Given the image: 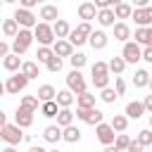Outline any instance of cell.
<instances>
[{
	"instance_id": "obj_1",
	"label": "cell",
	"mask_w": 152,
	"mask_h": 152,
	"mask_svg": "<svg viewBox=\"0 0 152 152\" xmlns=\"http://www.w3.org/2000/svg\"><path fill=\"white\" fill-rule=\"evenodd\" d=\"M31 43H33V33H31V28H19V31H17V36H14V40H12L10 52L21 57V55L31 48Z\"/></svg>"
},
{
	"instance_id": "obj_2",
	"label": "cell",
	"mask_w": 152,
	"mask_h": 152,
	"mask_svg": "<svg viewBox=\"0 0 152 152\" xmlns=\"http://www.w3.org/2000/svg\"><path fill=\"white\" fill-rule=\"evenodd\" d=\"M31 33H33V40H38V43H40V45H45V48H50V45L55 43L52 26H50V24H45V21H36V26L31 28Z\"/></svg>"
},
{
	"instance_id": "obj_3",
	"label": "cell",
	"mask_w": 152,
	"mask_h": 152,
	"mask_svg": "<svg viewBox=\"0 0 152 152\" xmlns=\"http://www.w3.org/2000/svg\"><path fill=\"white\" fill-rule=\"evenodd\" d=\"M0 140H5L7 145L17 147V145L24 140V133H21V128H19L17 124H5V126L0 128Z\"/></svg>"
},
{
	"instance_id": "obj_4",
	"label": "cell",
	"mask_w": 152,
	"mask_h": 152,
	"mask_svg": "<svg viewBox=\"0 0 152 152\" xmlns=\"http://www.w3.org/2000/svg\"><path fill=\"white\" fill-rule=\"evenodd\" d=\"M78 121H86V124H90V126H97V124H102V119H104V114L97 109V107H88V109H81V107H76V114H74Z\"/></svg>"
},
{
	"instance_id": "obj_5",
	"label": "cell",
	"mask_w": 152,
	"mask_h": 152,
	"mask_svg": "<svg viewBox=\"0 0 152 152\" xmlns=\"http://www.w3.org/2000/svg\"><path fill=\"white\" fill-rule=\"evenodd\" d=\"M66 90H71L74 95L86 93V78H83V74L78 69H71L69 71V76H66Z\"/></svg>"
},
{
	"instance_id": "obj_6",
	"label": "cell",
	"mask_w": 152,
	"mask_h": 152,
	"mask_svg": "<svg viewBox=\"0 0 152 152\" xmlns=\"http://www.w3.org/2000/svg\"><path fill=\"white\" fill-rule=\"evenodd\" d=\"M26 86H28V78L21 76V74L17 71L14 76L7 78V83H5V93H10V95H19L21 90H26Z\"/></svg>"
},
{
	"instance_id": "obj_7",
	"label": "cell",
	"mask_w": 152,
	"mask_h": 152,
	"mask_svg": "<svg viewBox=\"0 0 152 152\" xmlns=\"http://www.w3.org/2000/svg\"><path fill=\"white\" fill-rule=\"evenodd\" d=\"M12 19H14L17 26H21V28H33V26H36V17H33V12H31V10H24V7H19V10L14 12Z\"/></svg>"
},
{
	"instance_id": "obj_8",
	"label": "cell",
	"mask_w": 152,
	"mask_h": 152,
	"mask_svg": "<svg viewBox=\"0 0 152 152\" xmlns=\"http://www.w3.org/2000/svg\"><path fill=\"white\" fill-rule=\"evenodd\" d=\"M121 59H124L126 64H135V62H140V45L126 40V43H124V50H121Z\"/></svg>"
},
{
	"instance_id": "obj_9",
	"label": "cell",
	"mask_w": 152,
	"mask_h": 152,
	"mask_svg": "<svg viewBox=\"0 0 152 152\" xmlns=\"http://www.w3.org/2000/svg\"><path fill=\"white\" fill-rule=\"evenodd\" d=\"M131 17L138 26H150L152 24V7H135L131 12Z\"/></svg>"
},
{
	"instance_id": "obj_10",
	"label": "cell",
	"mask_w": 152,
	"mask_h": 152,
	"mask_svg": "<svg viewBox=\"0 0 152 152\" xmlns=\"http://www.w3.org/2000/svg\"><path fill=\"white\" fill-rule=\"evenodd\" d=\"M95 133H97V140H100L102 145H112V142H114V135H116V133L112 131V126L104 124V121L95 126Z\"/></svg>"
},
{
	"instance_id": "obj_11",
	"label": "cell",
	"mask_w": 152,
	"mask_h": 152,
	"mask_svg": "<svg viewBox=\"0 0 152 152\" xmlns=\"http://www.w3.org/2000/svg\"><path fill=\"white\" fill-rule=\"evenodd\" d=\"M135 45H152V26H138L133 33Z\"/></svg>"
},
{
	"instance_id": "obj_12",
	"label": "cell",
	"mask_w": 152,
	"mask_h": 152,
	"mask_svg": "<svg viewBox=\"0 0 152 152\" xmlns=\"http://www.w3.org/2000/svg\"><path fill=\"white\" fill-rule=\"evenodd\" d=\"M50 50H52V55H55V57H59V59H62V57H69V55L74 52V48L69 45V40H66V38H59V40H55Z\"/></svg>"
},
{
	"instance_id": "obj_13",
	"label": "cell",
	"mask_w": 152,
	"mask_h": 152,
	"mask_svg": "<svg viewBox=\"0 0 152 152\" xmlns=\"http://www.w3.org/2000/svg\"><path fill=\"white\" fill-rule=\"evenodd\" d=\"M107 33L104 31H90V36H88V43H90V48L93 50H104L107 48Z\"/></svg>"
},
{
	"instance_id": "obj_14",
	"label": "cell",
	"mask_w": 152,
	"mask_h": 152,
	"mask_svg": "<svg viewBox=\"0 0 152 152\" xmlns=\"http://www.w3.org/2000/svg\"><path fill=\"white\" fill-rule=\"evenodd\" d=\"M40 19H43L45 24L57 21V19H59V7H57V5H43V7H40Z\"/></svg>"
},
{
	"instance_id": "obj_15",
	"label": "cell",
	"mask_w": 152,
	"mask_h": 152,
	"mask_svg": "<svg viewBox=\"0 0 152 152\" xmlns=\"http://www.w3.org/2000/svg\"><path fill=\"white\" fill-rule=\"evenodd\" d=\"M19 74L31 81V78H38V76H40V66H38V62H21Z\"/></svg>"
},
{
	"instance_id": "obj_16",
	"label": "cell",
	"mask_w": 152,
	"mask_h": 152,
	"mask_svg": "<svg viewBox=\"0 0 152 152\" xmlns=\"http://www.w3.org/2000/svg\"><path fill=\"white\" fill-rule=\"evenodd\" d=\"M50 26H52V33H55V38H57V40H59V38H66V36H69V31H71V26H69V21H66V19H57V21H52Z\"/></svg>"
},
{
	"instance_id": "obj_17",
	"label": "cell",
	"mask_w": 152,
	"mask_h": 152,
	"mask_svg": "<svg viewBox=\"0 0 152 152\" xmlns=\"http://www.w3.org/2000/svg\"><path fill=\"white\" fill-rule=\"evenodd\" d=\"M14 124H17L19 128H28V126L33 124V114H31V112H26V109H21V107H17Z\"/></svg>"
},
{
	"instance_id": "obj_18",
	"label": "cell",
	"mask_w": 152,
	"mask_h": 152,
	"mask_svg": "<svg viewBox=\"0 0 152 152\" xmlns=\"http://www.w3.org/2000/svg\"><path fill=\"white\" fill-rule=\"evenodd\" d=\"M43 138H45V142H52V145H57V142L62 140V128H59L57 124H52V126H45V131H43Z\"/></svg>"
},
{
	"instance_id": "obj_19",
	"label": "cell",
	"mask_w": 152,
	"mask_h": 152,
	"mask_svg": "<svg viewBox=\"0 0 152 152\" xmlns=\"http://www.w3.org/2000/svg\"><path fill=\"white\" fill-rule=\"evenodd\" d=\"M114 38L116 40H121V43H126L128 38H131V28H128V24L126 21H114Z\"/></svg>"
},
{
	"instance_id": "obj_20",
	"label": "cell",
	"mask_w": 152,
	"mask_h": 152,
	"mask_svg": "<svg viewBox=\"0 0 152 152\" xmlns=\"http://www.w3.org/2000/svg\"><path fill=\"white\" fill-rule=\"evenodd\" d=\"M95 19H97V24H100V26H114V12H112V7L97 10Z\"/></svg>"
},
{
	"instance_id": "obj_21",
	"label": "cell",
	"mask_w": 152,
	"mask_h": 152,
	"mask_svg": "<svg viewBox=\"0 0 152 152\" xmlns=\"http://www.w3.org/2000/svg\"><path fill=\"white\" fill-rule=\"evenodd\" d=\"M2 66H5L7 71L17 74V71H19V66H21V57H19V55H12V52H10V55H5V57H2Z\"/></svg>"
},
{
	"instance_id": "obj_22",
	"label": "cell",
	"mask_w": 152,
	"mask_h": 152,
	"mask_svg": "<svg viewBox=\"0 0 152 152\" xmlns=\"http://www.w3.org/2000/svg\"><path fill=\"white\" fill-rule=\"evenodd\" d=\"M55 95H57V90H55V86H50V83L40 86V88H38V93H36L38 102H50V100H55Z\"/></svg>"
},
{
	"instance_id": "obj_23",
	"label": "cell",
	"mask_w": 152,
	"mask_h": 152,
	"mask_svg": "<svg viewBox=\"0 0 152 152\" xmlns=\"http://www.w3.org/2000/svg\"><path fill=\"white\" fill-rule=\"evenodd\" d=\"M55 102H57V107L62 109V107H71L74 104V93L71 90H57V95H55Z\"/></svg>"
},
{
	"instance_id": "obj_24",
	"label": "cell",
	"mask_w": 152,
	"mask_h": 152,
	"mask_svg": "<svg viewBox=\"0 0 152 152\" xmlns=\"http://www.w3.org/2000/svg\"><path fill=\"white\" fill-rule=\"evenodd\" d=\"M142 114H145V109H142V104H140V102H135V100H133V102H128V104H126V112H124V116H126V119H133V121H135V119H140Z\"/></svg>"
},
{
	"instance_id": "obj_25",
	"label": "cell",
	"mask_w": 152,
	"mask_h": 152,
	"mask_svg": "<svg viewBox=\"0 0 152 152\" xmlns=\"http://www.w3.org/2000/svg\"><path fill=\"white\" fill-rule=\"evenodd\" d=\"M55 116H57V126H59V128H64V126H71V124H74V112H71L69 107H62Z\"/></svg>"
},
{
	"instance_id": "obj_26",
	"label": "cell",
	"mask_w": 152,
	"mask_h": 152,
	"mask_svg": "<svg viewBox=\"0 0 152 152\" xmlns=\"http://www.w3.org/2000/svg\"><path fill=\"white\" fill-rule=\"evenodd\" d=\"M95 14H97V10H95V5H93V2H81V5H78V17H81L83 21L95 19Z\"/></svg>"
},
{
	"instance_id": "obj_27",
	"label": "cell",
	"mask_w": 152,
	"mask_h": 152,
	"mask_svg": "<svg viewBox=\"0 0 152 152\" xmlns=\"http://www.w3.org/2000/svg\"><path fill=\"white\" fill-rule=\"evenodd\" d=\"M74 100H76V107H81V109H88V107H95V95L93 93H81V95H74Z\"/></svg>"
},
{
	"instance_id": "obj_28",
	"label": "cell",
	"mask_w": 152,
	"mask_h": 152,
	"mask_svg": "<svg viewBox=\"0 0 152 152\" xmlns=\"http://www.w3.org/2000/svg\"><path fill=\"white\" fill-rule=\"evenodd\" d=\"M62 140H66V142H78L81 140V131L71 124V126H64L62 128Z\"/></svg>"
},
{
	"instance_id": "obj_29",
	"label": "cell",
	"mask_w": 152,
	"mask_h": 152,
	"mask_svg": "<svg viewBox=\"0 0 152 152\" xmlns=\"http://www.w3.org/2000/svg\"><path fill=\"white\" fill-rule=\"evenodd\" d=\"M112 12H114V19H128L131 12H133V7H131L128 2H119V5L112 7Z\"/></svg>"
},
{
	"instance_id": "obj_30",
	"label": "cell",
	"mask_w": 152,
	"mask_h": 152,
	"mask_svg": "<svg viewBox=\"0 0 152 152\" xmlns=\"http://www.w3.org/2000/svg\"><path fill=\"white\" fill-rule=\"evenodd\" d=\"M124 69H126V62H124L121 57H112V59L107 62V71H109V74L121 76V74H124Z\"/></svg>"
},
{
	"instance_id": "obj_31",
	"label": "cell",
	"mask_w": 152,
	"mask_h": 152,
	"mask_svg": "<svg viewBox=\"0 0 152 152\" xmlns=\"http://www.w3.org/2000/svg\"><path fill=\"white\" fill-rule=\"evenodd\" d=\"M19 107L26 109V112H31V114H36V109H38V97H36V95H24V97L19 100Z\"/></svg>"
},
{
	"instance_id": "obj_32",
	"label": "cell",
	"mask_w": 152,
	"mask_h": 152,
	"mask_svg": "<svg viewBox=\"0 0 152 152\" xmlns=\"http://www.w3.org/2000/svg\"><path fill=\"white\" fill-rule=\"evenodd\" d=\"M109 126H112V131H114V133H124V131H126V126H128V119H126L124 114H114V116H112V121H109Z\"/></svg>"
},
{
	"instance_id": "obj_33",
	"label": "cell",
	"mask_w": 152,
	"mask_h": 152,
	"mask_svg": "<svg viewBox=\"0 0 152 152\" xmlns=\"http://www.w3.org/2000/svg\"><path fill=\"white\" fill-rule=\"evenodd\" d=\"M150 83V71L147 69H138L135 74H133V86L135 88H145Z\"/></svg>"
},
{
	"instance_id": "obj_34",
	"label": "cell",
	"mask_w": 152,
	"mask_h": 152,
	"mask_svg": "<svg viewBox=\"0 0 152 152\" xmlns=\"http://www.w3.org/2000/svg\"><path fill=\"white\" fill-rule=\"evenodd\" d=\"M57 112H59V107H57L55 100H50V102H40V114H43L45 119H52Z\"/></svg>"
},
{
	"instance_id": "obj_35",
	"label": "cell",
	"mask_w": 152,
	"mask_h": 152,
	"mask_svg": "<svg viewBox=\"0 0 152 152\" xmlns=\"http://www.w3.org/2000/svg\"><path fill=\"white\" fill-rule=\"evenodd\" d=\"M17 31H19V26H17L14 19H5V21H2V33H5L7 38H14Z\"/></svg>"
},
{
	"instance_id": "obj_36",
	"label": "cell",
	"mask_w": 152,
	"mask_h": 152,
	"mask_svg": "<svg viewBox=\"0 0 152 152\" xmlns=\"http://www.w3.org/2000/svg\"><path fill=\"white\" fill-rule=\"evenodd\" d=\"M66 40H69V45H71V48H74V45L78 48V45H83L88 38H86V36H81L76 28H71V31H69V36H66Z\"/></svg>"
},
{
	"instance_id": "obj_37",
	"label": "cell",
	"mask_w": 152,
	"mask_h": 152,
	"mask_svg": "<svg viewBox=\"0 0 152 152\" xmlns=\"http://www.w3.org/2000/svg\"><path fill=\"white\" fill-rule=\"evenodd\" d=\"M69 64L81 71V66L86 64V55H83V52H71V55H69Z\"/></svg>"
},
{
	"instance_id": "obj_38",
	"label": "cell",
	"mask_w": 152,
	"mask_h": 152,
	"mask_svg": "<svg viewBox=\"0 0 152 152\" xmlns=\"http://www.w3.org/2000/svg\"><path fill=\"white\" fill-rule=\"evenodd\" d=\"M116 97H119V95H116V93H114V88H109V86L100 90V100H102V102H107V104H112Z\"/></svg>"
},
{
	"instance_id": "obj_39",
	"label": "cell",
	"mask_w": 152,
	"mask_h": 152,
	"mask_svg": "<svg viewBox=\"0 0 152 152\" xmlns=\"http://www.w3.org/2000/svg\"><path fill=\"white\" fill-rule=\"evenodd\" d=\"M93 86H95L97 90L107 88V86H109V74H97V76H93Z\"/></svg>"
},
{
	"instance_id": "obj_40",
	"label": "cell",
	"mask_w": 152,
	"mask_h": 152,
	"mask_svg": "<svg viewBox=\"0 0 152 152\" xmlns=\"http://www.w3.org/2000/svg\"><path fill=\"white\" fill-rule=\"evenodd\" d=\"M128 140H131V138H128L126 133H116V135H114V142H112V145H114L116 150H121V152H124V150H126V145H128Z\"/></svg>"
},
{
	"instance_id": "obj_41",
	"label": "cell",
	"mask_w": 152,
	"mask_h": 152,
	"mask_svg": "<svg viewBox=\"0 0 152 152\" xmlns=\"http://www.w3.org/2000/svg\"><path fill=\"white\" fill-rule=\"evenodd\" d=\"M45 66H48V71H52V74H57V71H59V69H62V59H59V57H55V55H52V57H50V59H48V62H45Z\"/></svg>"
},
{
	"instance_id": "obj_42",
	"label": "cell",
	"mask_w": 152,
	"mask_h": 152,
	"mask_svg": "<svg viewBox=\"0 0 152 152\" xmlns=\"http://www.w3.org/2000/svg\"><path fill=\"white\" fill-rule=\"evenodd\" d=\"M36 57H38V62H43V64H45V62L52 57V50H50V48H45V45H40V48H38V52H36Z\"/></svg>"
},
{
	"instance_id": "obj_43",
	"label": "cell",
	"mask_w": 152,
	"mask_h": 152,
	"mask_svg": "<svg viewBox=\"0 0 152 152\" xmlns=\"http://www.w3.org/2000/svg\"><path fill=\"white\" fill-rule=\"evenodd\" d=\"M135 140H138V142H140L142 147H147V145H152V131H147V128H145V131H140V135H138Z\"/></svg>"
},
{
	"instance_id": "obj_44",
	"label": "cell",
	"mask_w": 152,
	"mask_h": 152,
	"mask_svg": "<svg viewBox=\"0 0 152 152\" xmlns=\"http://www.w3.org/2000/svg\"><path fill=\"white\" fill-rule=\"evenodd\" d=\"M114 93H116V95H124V93H126V81H124L121 76L114 78Z\"/></svg>"
},
{
	"instance_id": "obj_45",
	"label": "cell",
	"mask_w": 152,
	"mask_h": 152,
	"mask_svg": "<svg viewBox=\"0 0 152 152\" xmlns=\"http://www.w3.org/2000/svg\"><path fill=\"white\" fill-rule=\"evenodd\" d=\"M76 31H78L81 36H86V38H88V36H90V31H93V26H90V21H81V24L76 26Z\"/></svg>"
},
{
	"instance_id": "obj_46",
	"label": "cell",
	"mask_w": 152,
	"mask_h": 152,
	"mask_svg": "<svg viewBox=\"0 0 152 152\" xmlns=\"http://www.w3.org/2000/svg\"><path fill=\"white\" fill-rule=\"evenodd\" d=\"M90 71H93V76H97V74H109V71H107V62H95Z\"/></svg>"
},
{
	"instance_id": "obj_47",
	"label": "cell",
	"mask_w": 152,
	"mask_h": 152,
	"mask_svg": "<svg viewBox=\"0 0 152 152\" xmlns=\"http://www.w3.org/2000/svg\"><path fill=\"white\" fill-rule=\"evenodd\" d=\"M145 147L138 142V140H128V145H126V152H142Z\"/></svg>"
},
{
	"instance_id": "obj_48",
	"label": "cell",
	"mask_w": 152,
	"mask_h": 152,
	"mask_svg": "<svg viewBox=\"0 0 152 152\" xmlns=\"http://www.w3.org/2000/svg\"><path fill=\"white\" fill-rule=\"evenodd\" d=\"M140 59H145V62H152V45H145V48L140 50Z\"/></svg>"
},
{
	"instance_id": "obj_49",
	"label": "cell",
	"mask_w": 152,
	"mask_h": 152,
	"mask_svg": "<svg viewBox=\"0 0 152 152\" xmlns=\"http://www.w3.org/2000/svg\"><path fill=\"white\" fill-rule=\"evenodd\" d=\"M38 5V0H19V7H24V10H33Z\"/></svg>"
},
{
	"instance_id": "obj_50",
	"label": "cell",
	"mask_w": 152,
	"mask_h": 152,
	"mask_svg": "<svg viewBox=\"0 0 152 152\" xmlns=\"http://www.w3.org/2000/svg\"><path fill=\"white\" fill-rule=\"evenodd\" d=\"M140 104H142L145 112H152V95H145V100H142Z\"/></svg>"
},
{
	"instance_id": "obj_51",
	"label": "cell",
	"mask_w": 152,
	"mask_h": 152,
	"mask_svg": "<svg viewBox=\"0 0 152 152\" xmlns=\"http://www.w3.org/2000/svg\"><path fill=\"white\" fill-rule=\"evenodd\" d=\"M93 5H95V10H104V7H112V2H109V0H95Z\"/></svg>"
},
{
	"instance_id": "obj_52",
	"label": "cell",
	"mask_w": 152,
	"mask_h": 152,
	"mask_svg": "<svg viewBox=\"0 0 152 152\" xmlns=\"http://www.w3.org/2000/svg\"><path fill=\"white\" fill-rule=\"evenodd\" d=\"M5 55H10V45L5 40H0V57H5Z\"/></svg>"
},
{
	"instance_id": "obj_53",
	"label": "cell",
	"mask_w": 152,
	"mask_h": 152,
	"mask_svg": "<svg viewBox=\"0 0 152 152\" xmlns=\"http://www.w3.org/2000/svg\"><path fill=\"white\" fill-rule=\"evenodd\" d=\"M135 7H150V0H133Z\"/></svg>"
},
{
	"instance_id": "obj_54",
	"label": "cell",
	"mask_w": 152,
	"mask_h": 152,
	"mask_svg": "<svg viewBox=\"0 0 152 152\" xmlns=\"http://www.w3.org/2000/svg\"><path fill=\"white\" fill-rule=\"evenodd\" d=\"M28 152H48V150H45V147H40V145H31V147H28Z\"/></svg>"
},
{
	"instance_id": "obj_55",
	"label": "cell",
	"mask_w": 152,
	"mask_h": 152,
	"mask_svg": "<svg viewBox=\"0 0 152 152\" xmlns=\"http://www.w3.org/2000/svg\"><path fill=\"white\" fill-rule=\"evenodd\" d=\"M104 152H121V150H116L114 145H104Z\"/></svg>"
},
{
	"instance_id": "obj_56",
	"label": "cell",
	"mask_w": 152,
	"mask_h": 152,
	"mask_svg": "<svg viewBox=\"0 0 152 152\" xmlns=\"http://www.w3.org/2000/svg\"><path fill=\"white\" fill-rule=\"evenodd\" d=\"M5 124H7V116H5V114H2V112H0V128H2V126H5Z\"/></svg>"
},
{
	"instance_id": "obj_57",
	"label": "cell",
	"mask_w": 152,
	"mask_h": 152,
	"mask_svg": "<svg viewBox=\"0 0 152 152\" xmlns=\"http://www.w3.org/2000/svg\"><path fill=\"white\" fill-rule=\"evenodd\" d=\"M2 152H17V147H12V145H7V147H5Z\"/></svg>"
},
{
	"instance_id": "obj_58",
	"label": "cell",
	"mask_w": 152,
	"mask_h": 152,
	"mask_svg": "<svg viewBox=\"0 0 152 152\" xmlns=\"http://www.w3.org/2000/svg\"><path fill=\"white\" fill-rule=\"evenodd\" d=\"M109 2H112V7H114V5H119V2H124V0H109Z\"/></svg>"
},
{
	"instance_id": "obj_59",
	"label": "cell",
	"mask_w": 152,
	"mask_h": 152,
	"mask_svg": "<svg viewBox=\"0 0 152 152\" xmlns=\"http://www.w3.org/2000/svg\"><path fill=\"white\" fill-rule=\"evenodd\" d=\"M2 93H5V83L0 81V95H2Z\"/></svg>"
},
{
	"instance_id": "obj_60",
	"label": "cell",
	"mask_w": 152,
	"mask_h": 152,
	"mask_svg": "<svg viewBox=\"0 0 152 152\" xmlns=\"http://www.w3.org/2000/svg\"><path fill=\"white\" fill-rule=\"evenodd\" d=\"M2 2H19V0H2Z\"/></svg>"
},
{
	"instance_id": "obj_61",
	"label": "cell",
	"mask_w": 152,
	"mask_h": 152,
	"mask_svg": "<svg viewBox=\"0 0 152 152\" xmlns=\"http://www.w3.org/2000/svg\"><path fill=\"white\" fill-rule=\"evenodd\" d=\"M48 152H59V150H57V147H55V150H48Z\"/></svg>"
},
{
	"instance_id": "obj_62",
	"label": "cell",
	"mask_w": 152,
	"mask_h": 152,
	"mask_svg": "<svg viewBox=\"0 0 152 152\" xmlns=\"http://www.w3.org/2000/svg\"><path fill=\"white\" fill-rule=\"evenodd\" d=\"M0 5H2V0H0Z\"/></svg>"
},
{
	"instance_id": "obj_63",
	"label": "cell",
	"mask_w": 152,
	"mask_h": 152,
	"mask_svg": "<svg viewBox=\"0 0 152 152\" xmlns=\"http://www.w3.org/2000/svg\"><path fill=\"white\" fill-rule=\"evenodd\" d=\"M38 2H43V0H38Z\"/></svg>"
}]
</instances>
